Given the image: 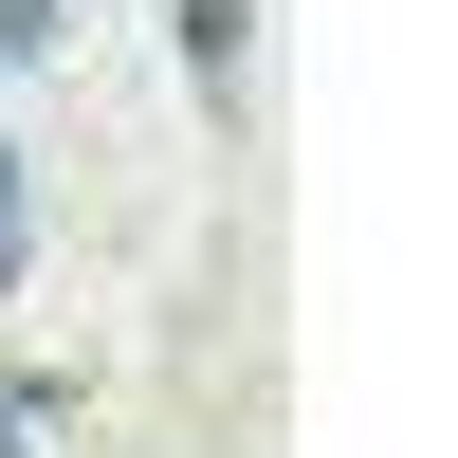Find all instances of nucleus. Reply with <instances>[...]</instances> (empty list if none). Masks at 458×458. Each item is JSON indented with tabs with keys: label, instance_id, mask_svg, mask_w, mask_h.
<instances>
[{
	"label": "nucleus",
	"instance_id": "nucleus-1",
	"mask_svg": "<svg viewBox=\"0 0 458 458\" xmlns=\"http://www.w3.org/2000/svg\"><path fill=\"white\" fill-rule=\"evenodd\" d=\"M239 55H257V0H183V73H202V92H239Z\"/></svg>",
	"mask_w": 458,
	"mask_h": 458
},
{
	"label": "nucleus",
	"instance_id": "nucleus-2",
	"mask_svg": "<svg viewBox=\"0 0 458 458\" xmlns=\"http://www.w3.org/2000/svg\"><path fill=\"white\" fill-rule=\"evenodd\" d=\"M55 403H73L55 367H0V458H37V440H55Z\"/></svg>",
	"mask_w": 458,
	"mask_h": 458
},
{
	"label": "nucleus",
	"instance_id": "nucleus-3",
	"mask_svg": "<svg viewBox=\"0 0 458 458\" xmlns=\"http://www.w3.org/2000/svg\"><path fill=\"white\" fill-rule=\"evenodd\" d=\"M0 276H19V147H0Z\"/></svg>",
	"mask_w": 458,
	"mask_h": 458
}]
</instances>
